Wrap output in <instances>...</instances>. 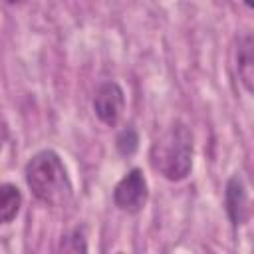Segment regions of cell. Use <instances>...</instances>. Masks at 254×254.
I'll list each match as a JSON object with an SVG mask.
<instances>
[{
  "mask_svg": "<svg viewBox=\"0 0 254 254\" xmlns=\"http://www.w3.org/2000/svg\"><path fill=\"white\" fill-rule=\"evenodd\" d=\"M4 2H6L8 6H20V4L24 2V0H4Z\"/></svg>",
  "mask_w": 254,
  "mask_h": 254,
  "instance_id": "obj_9",
  "label": "cell"
},
{
  "mask_svg": "<svg viewBox=\"0 0 254 254\" xmlns=\"http://www.w3.org/2000/svg\"><path fill=\"white\" fill-rule=\"evenodd\" d=\"M123 109H125V93L121 85L115 81L101 83L93 95V111L97 119L107 127H115L123 115Z\"/></svg>",
  "mask_w": 254,
  "mask_h": 254,
  "instance_id": "obj_4",
  "label": "cell"
},
{
  "mask_svg": "<svg viewBox=\"0 0 254 254\" xmlns=\"http://www.w3.org/2000/svg\"><path fill=\"white\" fill-rule=\"evenodd\" d=\"M149 196V187L147 179L141 169H131L113 189V202L119 210L127 214H137Z\"/></svg>",
  "mask_w": 254,
  "mask_h": 254,
  "instance_id": "obj_3",
  "label": "cell"
},
{
  "mask_svg": "<svg viewBox=\"0 0 254 254\" xmlns=\"http://www.w3.org/2000/svg\"><path fill=\"white\" fill-rule=\"evenodd\" d=\"M224 204H226V214L232 226H240L248 216V196L240 177L228 179L226 190H224Z\"/></svg>",
  "mask_w": 254,
  "mask_h": 254,
  "instance_id": "obj_5",
  "label": "cell"
},
{
  "mask_svg": "<svg viewBox=\"0 0 254 254\" xmlns=\"http://www.w3.org/2000/svg\"><path fill=\"white\" fill-rule=\"evenodd\" d=\"M192 153L194 145L190 129L185 123L175 121L155 139L149 151V159L159 175L177 183L189 177L192 169Z\"/></svg>",
  "mask_w": 254,
  "mask_h": 254,
  "instance_id": "obj_2",
  "label": "cell"
},
{
  "mask_svg": "<svg viewBox=\"0 0 254 254\" xmlns=\"http://www.w3.org/2000/svg\"><path fill=\"white\" fill-rule=\"evenodd\" d=\"M115 147H117V153H119V155L131 157V155L137 151V147H139V135H137V131H135L133 127H125V129L117 135Z\"/></svg>",
  "mask_w": 254,
  "mask_h": 254,
  "instance_id": "obj_8",
  "label": "cell"
},
{
  "mask_svg": "<svg viewBox=\"0 0 254 254\" xmlns=\"http://www.w3.org/2000/svg\"><path fill=\"white\" fill-rule=\"evenodd\" d=\"M236 73L248 93L254 95V38L242 34L236 44Z\"/></svg>",
  "mask_w": 254,
  "mask_h": 254,
  "instance_id": "obj_6",
  "label": "cell"
},
{
  "mask_svg": "<svg viewBox=\"0 0 254 254\" xmlns=\"http://www.w3.org/2000/svg\"><path fill=\"white\" fill-rule=\"evenodd\" d=\"M22 206V192L16 185L4 183L0 187V220L2 224H8L16 218Z\"/></svg>",
  "mask_w": 254,
  "mask_h": 254,
  "instance_id": "obj_7",
  "label": "cell"
},
{
  "mask_svg": "<svg viewBox=\"0 0 254 254\" xmlns=\"http://www.w3.org/2000/svg\"><path fill=\"white\" fill-rule=\"evenodd\" d=\"M32 194L48 206H65L71 200L73 187L62 157L54 149L38 151L24 169Z\"/></svg>",
  "mask_w": 254,
  "mask_h": 254,
  "instance_id": "obj_1",
  "label": "cell"
},
{
  "mask_svg": "<svg viewBox=\"0 0 254 254\" xmlns=\"http://www.w3.org/2000/svg\"><path fill=\"white\" fill-rule=\"evenodd\" d=\"M242 2H244L248 8H252V10H254V0H242Z\"/></svg>",
  "mask_w": 254,
  "mask_h": 254,
  "instance_id": "obj_10",
  "label": "cell"
}]
</instances>
